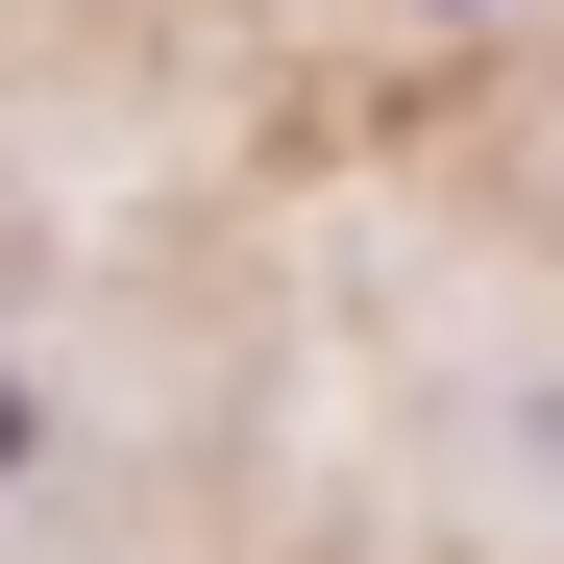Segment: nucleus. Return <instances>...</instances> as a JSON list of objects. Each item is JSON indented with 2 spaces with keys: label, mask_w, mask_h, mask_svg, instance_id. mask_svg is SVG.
<instances>
[{
  "label": "nucleus",
  "mask_w": 564,
  "mask_h": 564,
  "mask_svg": "<svg viewBox=\"0 0 564 564\" xmlns=\"http://www.w3.org/2000/svg\"><path fill=\"white\" fill-rule=\"evenodd\" d=\"M0 466H25V368H0Z\"/></svg>",
  "instance_id": "nucleus-1"
}]
</instances>
